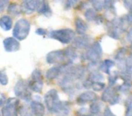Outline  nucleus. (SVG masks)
Returning a JSON list of instances; mask_svg holds the SVG:
<instances>
[{
    "label": "nucleus",
    "mask_w": 132,
    "mask_h": 116,
    "mask_svg": "<svg viewBox=\"0 0 132 116\" xmlns=\"http://www.w3.org/2000/svg\"><path fill=\"white\" fill-rule=\"evenodd\" d=\"M48 37L59 41L63 44H70L75 38V32L70 28L52 30L48 33Z\"/></svg>",
    "instance_id": "3"
},
{
    "label": "nucleus",
    "mask_w": 132,
    "mask_h": 116,
    "mask_svg": "<svg viewBox=\"0 0 132 116\" xmlns=\"http://www.w3.org/2000/svg\"><path fill=\"white\" fill-rule=\"evenodd\" d=\"M9 4V1H7V0H0V12L4 11Z\"/></svg>",
    "instance_id": "35"
},
{
    "label": "nucleus",
    "mask_w": 132,
    "mask_h": 116,
    "mask_svg": "<svg viewBox=\"0 0 132 116\" xmlns=\"http://www.w3.org/2000/svg\"><path fill=\"white\" fill-rule=\"evenodd\" d=\"M40 0H26L21 3V11L26 15H31L37 10Z\"/></svg>",
    "instance_id": "11"
},
{
    "label": "nucleus",
    "mask_w": 132,
    "mask_h": 116,
    "mask_svg": "<svg viewBox=\"0 0 132 116\" xmlns=\"http://www.w3.org/2000/svg\"><path fill=\"white\" fill-rule=\"evenodd\" d=\"M115 66V62L113 60H110V59H105L103 60L102 62L99 64V71L101 73H105V74H110V69L112 67Z\"/></svg>",
    "instance_id": "17"
},
{
    "label": "nucleus",
    "mask_w": 132,
    "mask_h": 116,
    "mask_svg": "<svg viewBox=\"0 0 132 116\" xmlns=\"http://www.w3.org/2000/svg\"><path fill=\"white\" fill-rule=\"evenodd\" d=\"M75 29H76V33L79 34L80 35H84L85 33L88 30V25L86 24L84 20L81 18V17H76L75 18Z\"/></svg>",
    "instance_id": "19"
},
{
    "label": "nucleus",
    "mask_w": 132,
    "mask_h": 116,
    "mask_svg": "<svg viewBox=\"0 0 132 116\" xmlns=\"http://www.w3.org/2000/svg\"><path fill=\"white\" fill-rule=\"evenodd\" d=\"M125 18H126L127 22H128V24L129 25H132V13H128V15L125 16Z\"/></svg>",
    "instance_id": "41"
},
{
    "label": "nucleus",
    "mask_w": 132,
    "mask_h": 116,
    "mask_svg": "<svg viewBox=\"0 0 132 116\" xmlns=\"http://www.w3.org/2000/svg\"><path fill=\"white\" fill-rule=\"evenodd\" d=\"M69 113H70V104L66 102H62L55 114L57 116H68Z\"/></svg>",
    "instance_id": "26"
},
{
    "label": "nucleus",
    "mask_w": 132,
    "mask_h": 116,
    "mask_svg": "<svg viewBox=\"0 0 132 116\" xmlns=\"http://www.w3.org/2000/svg\"><path fill=\"white\" fill-rule=\"evenodd\" d=\"M76 1H66L65 2V9H70L71 7H73V6L76 4Z\"/></svg>",
    "instance_id": "38"
},
{
    "label": "nucleus",
    "mask_w": 132,
    "mask_h": 116,
    "mask_svg": "<svg viewBox=\"0 0 132 116\" xmlns=\"http://www.w3.org/2000/svg\"><path fill=\"white\" fill-rule=\"evenodd\" d=\"M6 99L5 94H2V92H0V107L4 106V105L6 104Z\"/></svg>",
    "instance_id": "39"
},
{
    "label": "nucleus",
    "mask_w": 132,
    "mask_h": 116,
    "mask_svg": "<svg viewBox=\"0 0 132 116\" xmlns=\"http://www.w3.org/2000/svg\"><path fill=\"white\" fill-rule=\"evenodd\" d=\"M92 7L95 11H102L105 10L107 5V1H101V0H96V1H92Z\"/></svg>",
    "instance_id": "30"
},
{
    "label": "nucleus",
    "mask_w": 132,
    "mask_h": 116,
    "mask_svg": "<svg viewBox=\"0 0 132 116\" xmlns=\"http://www.w3.org/2000/svg\"><path fill=\"white\" fill-rule=\"evenodd\" d=\"M28 85H29V89L32 90L33 92L40 94L43 90L44 87V82L43 80H29L28 81Z\"/></svg>",
    "instance_id": "22"
},
{
    "label": "nucleus",
    "mask_w": 132,
    "mask_h": 116,
    "mask_svg": "<svg viewBox=\"0 0 132 116\" xmlns=\"http://www.w3.org/2000/svg\"><path fill=\"white\" fill-rule=\"evenodd\" d=\"M102 102H99V101H95L93 103H92L90 106V113L93 116H96L101 112V109H102Z\"/></svg>",
    "instance_id": "25"
},
{
    "label": "nucleus",
    "mask_w": 132,
    "mask_h": 116,
    "mask_svg": "<svg viewBox=\"0 0 132 116\" xmlns=\"http://www.w3.org/2000/svg\"><path fill=\"white\" fill-rule=\"evenodd\" d=\"M19 100L17 98H9L6 100L2 111V116H18Z\"/></svg>",
    "instance_id": "9"
},
{
    "label": "nucleus",
    "mask_w": 132,
    "mask_h": 116,
    "mask_svg": "<svg viewBox=\"0 0 132 116\" xmlns=\"http://www.w3.org/2000/svg\"><path fill=\"white\" fill-rule=\"evenodd\" d=\"M13 26V20L9 16H3L0 17V27L4 31H9Z\"/></svg>",
    "instance_id": "21"
},
{
    "label": "nucleus",
    "mask_w": 132,
    "mask_h": 116,
    "mask_svg": "<svg viewBox=\"0 0 132 116\" xmlns=\"http://www.w3.org/2000/svg\"><path fill=\"white\" fill-rule=\"evenodd\" d=\"M128 26L125 17H116L112 21H110L107 24V30H108V35L110 37L113 39H119L122 36L123 33L127 31Z\"/></svg>",
    "instance_id": "1"
},
{
    "label": "nucleus",
    "mask_w": 132,
    "mask_h": 116,
    "mask_svg": "<svg viewBox=\"0 0 132 116\" xmlns=\"http://www.w3.org/2000/svg\"><path fill=\"white\" fill-rule=\"evenodd\" d=\"M0 116H2V112H0Z\"/></svg>",
    "instance_id": "44"
},
{
    "label": "nucleus",
    "mask_w": 132,
    "mask_h": 116,
    "mask_svg": "<svg viewBox=\"0 0 132 116\" xmlns=\"http://www.w3.org/2000/svg\"><path fill=\"white\" fill-rule=\"evenodd\" d=\"M44 103H45V107L49 110V112H53V113H56L62 103V102L60 101L57 90H55V89L49 90L44 94Z\"/></svg>",
    "instance_id": "5"
},
{
    "label": "nucleus",
    "mask_w": 132,
    "mask_h": 116,
    "mask_svg": "<svg viewBox=\"0 0 132 116\" xmlns=\"http://www.w3.org/2000/svg\"><path fill=\"white\" fill-rule=\"evenodd\" d=\"M119 100H120V95L116 87H106L101 94V101L104 103H109L110 105H115L119 103Z\"/></svg>",
    "instance_id": "8"
},
{
    "label": "nucleus",
    "mask_w": 132,
    "mask_h": 116,
    "mask_svg": "<svg viewBox=\"0 0 132 116\" xmlns=\"http://www.w3.org/2000/svg\"><path fill=\"white\" fill-rule=\"evenodd\" d=\"M103 55L102 47L99 42H94L86 49L83 53V58L90 63V65H97Z\"/></svg>",
    "instance_id": "2"
},
{
    "label": "nucleus",
    "mask_w": 132,
    "mask_h": 116,
    "mask_svg": "<svg viewBox=\"0 0 132 116\" xmlns=\"http://www.w3.org/2000/svg\"><path fill=\"white\" fill-rule=\"evenodd\" d=\"M130 47L132 48V41H131V42H130Z\"/></svg>",
    "instance_id": "43"
},
{
    "label": "nucleus",
    "mask_w": 132,
    "mask_h": 116,
    "mask_svg": "<svg viewBox=\"0 0 132 116\" xmlns=\"http://www.w3.org/2000/svg\"><path fill=\"white\" fill-rule=\"evenodd\" d=\"M116 88H117L118 92H120V94H128L129 92L130 89H131V81L123 82V83H121L120 85H119Z\"/></svg>",
    "instance_id": "27"
},
{
    "label": "nucleus",
    "mask_w": 132,
    "mask_h": 116,
    "mask_svg": "<svg viewBox=\"0 0 132 116\" xmlns=\"http://www.w3.org/2000/svg\"><path fill=\"white\" fill-rule=\"evenodd\" d=\"M118 78H119V72L115 71V72L110 73V75H109V78H108L109 84H110V86H113V85L117 83Z\"/></svg>",
    "instance_id": "31"
},
{
    "label": "nucleus",
    "mask_w": 132,
    "mask_h": 116,
    "mask_svg": "<svg viewBox=\"0 0 132 116\" xmlns=\"http://www.w3.org/2000/svg\"><path fill=\"white\" fill-rule=\"evenodd\" d=\"M18 115L19 116H34L32 109L29 105L24 104L18 108Z\"/></svg>",
    "instance_id": "28"
},
{
    "label": "nucleus",
    "mask_w": 132,
    "mask_h": 116,
    "mask_svg": "<svg viewBox=\"0 0 132 116\" xmlns=\"http://www.w3.org/2000/svg\"><path fill=\"white\" fill-rule=\"evenodd\" d=\"M0 83L2 85H6L8 83V76L5 71H0Z\"/></svg>",
    "instance_id": "33"
},
{
    "label": "nucleus",
    "mask_w": 132,
    "mask_h": 116,
    "mask_svg": "<svg viewBox=\"0 0 132 116\" xmlns=\"http://www.w3.org/2000/svg\"><path fill=\"white\" fill-rule=\"evenodd\" d=\"M127 74L132 76V53L128 55L125 61V71Z\"/></svg>",
    "instance_id": "29"
},
{
    "label": "nucleus",
    "mask_w": 132,
    "mask_h": 116,
    "mask_svg": "<svg viewBox=\"0 0 132 116\" xmlns=\"http://www.w3.org/2000/svg\"><path fill=\"white\" fill-rule=\"evenodd\" d=\"M31 29V24L26 18H20L15 22L13 29L14 38L18 41L24 40L28 36Z\"/></svg>",
    "instance_id": "4"
},
{
    "label": "nucleus",
    "mask_w": 132,
    "mask_h": 116,
    "mask_svg": "<svg viewBox=\"0 0 132 116\" xmlns=\"http://www.w3.org/2000/svg\"><path fill=\"white\" fill-rule=\"evenodd\" d=\"M97 101V94L92 91H86L78 95L76 102L79 104H85L88 103H93Z\"/></svg>",
    "instance_id": "12"
},
{
    "label": "nucleus",
    "mask_w": 132,
    "mask_h": 116,
    "mask_svg": "<svg viewBox=\"0 0 132 116\" xmlns=\"http://www.w3.org/2000/svg\"><path fill=\"white\" fill-rule=\"evenodd\" d=\"M14 92L15 96L20 99L24 100L26 102H29L31 99V92H30L29 85H28V81L24 80H18L15 83V88H14Z\"/></svg>",
    "instance_id": "6"
},
{
    "label": "nucleus",
    "mask_w": 132,
    "mask_h": 116,
    "mask_svg": "<svg viewBox=\"0 0 132 116\" xmlns=\"http://www.w3.org/2000/svg\"><path fill=\"white\" fill-rule=\"evenodd\" d=\"M84 17L88 22H94L96 24H102L103 17L101 16L97 15L96 11L93 8H88L85 11Z\"/></svg>",
    "instance_id": "14"
},
{
    "label": "nucleus",
    "mask_w": 132,
    "mask_h": 116,
    "mask_svg": "<svg viewBox=\"0 0 132 116\" xmlns=\"http://www.w3.org/2000/svg\"><path fill=\"white\" fill-rule=\"evenodd\" d=\"M76 115L77 116H89L90 115V111L87 108H80L79 110L76 112Z\"/></svg>",
    "instance_id": "34"
},
{
    "label": "nucleus",
    "mask_w": 132,
    "mask_h": 116,
    "mask_svg": "<svg viewBox=\"0 0 132 116\" xmlns=\"http://www.w3.org/2000/svg\"><path fill=\"white\" fill-rule=\"evenodd\" d=\"M92 44V37L90 35H82L75 36L72 41V47L75 49H87Z\"/></svg>",
    "instance_id": "10"
},
{
    "label": "nucleus",
    "mask_w": 132,
    "mask_h": 116,
    "mask_svg": "<svg viewBox=\"0 0 132 116\" xmlns=\"http://www.w3.org/2000/svg\"><path fill=\"white\" fill-rule=\"evenodd\" d=\"M62 73V66H53L46 71L45 78L49 81L58 78Z\"/></svg>",
    "instance_id": "16"
},
{
    "label": "nucleus",
    "mask_w": 132,
    "mask_h": 116,
    "mask_svg": "<svg viewBox=\"0 0 132 116\" xmlns=\"http://www.w3.org/2000/svg\"><path fill=\"white\" fill-rule=\"evenodd\" d=\"M21 6L16 3H10L7 6V14L8 16L12 17H19L21 15Z\"/></svg>",
    "instance_id": "23"
},
{
    "label": "nucleus",
    "mask_w": 132,
    "mask_h": 116,
    "mask_svg": "<svg viewBox=\"0 0 132 116\" xmlns=\"http://www.w3.org/2000/svg\"><path fill=\"white\" fill-rule=\"evenodd\" d=\"M4 48L6 52L12 53V52H17L20 49V43L14 37H7L3 41Z\"/></svg>",
    "instance_id": "13"
},
{
    "label": "nucleus",
    "mask_w": 132,
    "mask_h": 116,
    "mask_svg": "<svg viewBox=\"0 0 132 116\" xmlns=\"http://www.w3.org/2000/svg\"><path fill=\"white\" fill-rule=\"evenodd\" d=\"M45 59L46 62L50 65H55L58 66L68 65L63 50H55V51L50 52L46 55Z\"/></svg>",
    "instance_id": "7"
},
{
    "label": "nucleus",
    "mask_w": 132,
    "mask_h": 116,
    "mask_svg": "<svg viewBox=\"0 0 132 116\" xmlns=\"http://www.w3.org/2000/svg\"><path fill=\"white\" fill-rule=\"evenodd\" d=\"M90 88L95 92H101V91L104 90L106 87H105V83L103 82H95V83H92V87Z\"/></svg>",
    "instance_id": "32"
},
{
    "label": "nucleus",
    "mask_w": 132,
    "mask_h": 116,
    "mask_svg": "<svg viewBox=\"0 0 132 116\" xmlns=\"http://www.w3.org/2000/svg\"><path fill=\"white\" fill-rule=\"evenodd\" d=\"M103 116H116V115L110 111V109L109 107H106L104 112H103Z\"/></svg>",
    "instance_id": "37"
},
{
    "label": "nucleus",
    "mask_w": 132,
    "mask_h": 116,
    "mask_svg": "<svg viewBox=\"0 0 132 116\" xmlns=\"http://www.w3.org/2000/svg\"><path fill=\"white\" fill-rule=\"evenodd\" d=\"M30 107L35 116H44L45 113V106L40 101H32Z\"/></svg>",
    "instance_id": "15"
},
{
    "label": "nucleus",
    "mask_w": 132,
    "mask_h": 116,
    "mask_svg": "<svg viewBox=\"0 0 132 116\" xmlns=\"http://www.w3.org/2000/svg\"><path fill=\"white\" fill-rule=\"evenodd\" d=\"M37 12H38L40 15H43L44 17H51L53 11H52L51 7H50L49 4H48L46 1H40L38 5V7H37Z\"/></svg>",
    "instance_id": "18"
},
{
    "label": "nucleus",
    "mask_w": 132,
    "mask_h": 116,
    "mask_svg": "<svg viewBox=\"0 0 132 116\" xmlns=\"http://www.w3.org/2000/svg\"><path fill=\"white\" fill-rule=\"evenodd\" d=\"M35 34H37L38 35H45L47 34V31L43 28H38V29L35 30Z\"/></svg>",
    "instance_id": "40"
},
{
    "label": "nucleus",
    "mask_w": 132,
    "mask_h": 116,
    "mask_svg": "<svg viewBox=\"0 0 132 116\" xmlns=\"http://www.w3.org/2000/svg\"><path fill=\"white\" fill-rule=\"evenodd\" d=\"M87 80L92 83H95V82H103L104 80V76H103L102 73L100 71H92L89 74Z\"/></svg>",
    "instance_id": "24"
},
{
    "label": "nucleus",
    "mask_w": 132,
    "mask_h": 116,
    "mask_svg": "<svg viewBox=\"0 0 132 116\" xmlns=\"http://www.w3.org/2000/svg\"><path fill=\"white\" fill-rule=\"evenodd\" d=\"M123 5L129 11V13H132V1H124Z\"/></svg>",
    "instance_id": "36"
},
{
    "label": "nucleus",
    "mask_w": 132,
    "mask_h": 116,
    "mask_svg": "<svg viewBox=\"0 0 132 116\" xmlns=\"http://www.w3.org/2000/svg\"><path fill=\"white\" fill-rule=\"evenodd\" d=\"M63 51H64V53H65L67 64H68V65H72L74 60L77 59V57H78V53H77V52H76L75 48L72 47V46H69V47H67L65 50H63Z\"/></svg>",
    "instance_id": "20"
},
{
    "label": "nucleus",
    "mask_w": 132,
    "mask_h": 116,
    "mask_svg": "<svg viewBox=\"0 0 132 116\" xmlns=\"http://www.w3.org/2000/svg\"><path fill=\"white\" fill-rule=\"evenodd\" d=\"M127 39H128V41H130V42L132 41V28H130V29L128 30V34H127Z\"/></svg>",
    "instance_id": "42"
}]
</instances>
